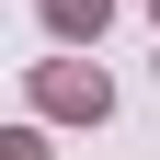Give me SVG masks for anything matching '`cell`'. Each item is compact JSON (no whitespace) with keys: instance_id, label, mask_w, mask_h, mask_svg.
Segmentation results:
<instances>
[{"instance_id":"obj_1","label":"cell","mask_w":160,"mask_h":160,"mask_svg":"<svg viewBox=\"0 0 160 160\" xmlns=\"http://www.w3.org/2000/svg\"><path fill=\"white\" fill-rule=\"evenodd\" d=\"M57 23H69V34H80V23H103V0H57Z\"/></svg>"}]
</instances>
